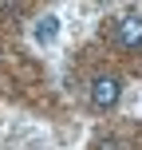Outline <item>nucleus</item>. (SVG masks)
<instances>
[{"label":"nucleus","instance_id":"nucleus-1","mask_svg":"<svg viewBox=\"0 0 142 150\" xmlns=\"http://www.w3.org/2000/svg\"><path fill=\"white\" fill-rule=\"evenodd\" d=\"M111 40L122 47V52H142V12H126L114 20Z\"/></svg>","mask_w":142,"mask_h":150},{"label":"nucleus","instance_id":"nucleus-2","mask_svg":"<svg viewBox=\"0 0 142 150\" xmlns=\"http://www.w3.org/2000/svg\"><path fill=\"white\" fill-rule=\"evenodd\" d=\"M122 99V79L119 75H95L91 79V107L95 111H114Z\"/></svg>","mask_w":142,"mask_h":150},{"label":"nucleus","instance_id":"nucleus-3","mask_svg":"<svg viewBox=\"0 0 142 150\" xmlns=\"http://www.w3.org/2000/svg\"><path fill=\"white\" fill-rule=\"evenodd\" d=\"M55 32H59V20H55V16H44V20H40V28H36V40H40V44H52Z\"/></svg>","mask_w":142,"mask_h":150}]
</instances>
